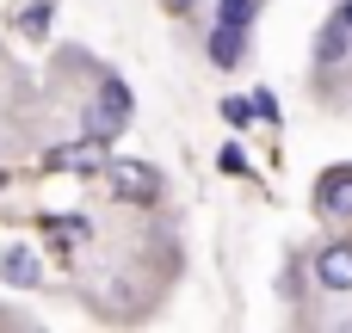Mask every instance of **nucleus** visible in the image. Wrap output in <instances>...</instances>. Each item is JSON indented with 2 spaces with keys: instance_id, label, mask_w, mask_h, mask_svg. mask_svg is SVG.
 Segmentation results:
<instances>
[{
  "instance_id": "nucleus-1",
  "label": "nucleus",
  "mask_w": 352,
  "mask_h": 333,
  "mask_svg": "<svg viewBox=\"0 0 352 333\" xmlns=\"http://www.w3.org/2000/svg\"><path fill=\"white\" fill-rule=\"evenodd\" d=\"M124 124H130V87H124L118 74H99V93H93V105H87V136L111 142Z\"/></svg>"
},
{
  "instance_id": "nucleus-2",
  "label": "nucleus",
  "mask_w": 352,
  "mask_h": 333,
  "mask_svg": "<svg viewBox=\"0 0 352 333\" xmlns=\"http://www.w3.org/2000/svg\"><path fill=\"white\" fill-rule=\"evenodd\" d=\"M105 179H111V198H124V204H155L161 198V173L142 167V161H105Z\"/></svg>"
},
{
  "instance_id": "nucleus-3",
  "label": "nucleus",
  "mask_w": 352,
  "mask_h": 333,
  "mask_svg": "<svg viewBox=\"0 0 352 333\" xmlns=\"http://www.w3.org/2000/svg\"><path fill=\"white\" fill-rule=\"evenodd\" d=\"M316 284L328 290V297H346L352 290V241H328V247H316Z\"/></svg>"
},
{
  "instance_id": "nucleus-4",
  "label": "nucleus",
  "mask_w": 352,
  "mask_h": 333,
  "mask_svg": "<svg viewBox=\"0 0 352 333\" xmlns=\"http://www.w3.org/2000/svg\"><path fill=\"white\" fill-rule=\"evenodd\" d=\"M111 154H105V142L99 136H87V142H68V148H50L43 154V167L50 173H99Z\"/></svg>"
},
{
  "instance_id": "nucleus-5",
  "label": "nucleus",
  "mask_w": 352,
  "mask_h": 333,
  "mask_svg": "<svg viewBox=\"0 0 352 333\" xmlns=\"http://www.w3.org/2000/svg\"><path fill=\"white\" fill-rule=\"evenodd\" d=\"M316 210H322L328 222H346L352 216V167H334V173L316 179Z\"/></svg>"
},
{
  "instance_id": "nucleus-6",
  "label": "nucleus",
  "mask_w": 352,
  "mask_h": 333,
  "mask_svg": "<svg viewBox=\"0 0 352 333\" xmlns=\"http://www.w3.org/2000/svg\"><path fill=\"white\" fill-rule=\"evenodd\" d=\"M0 284H12V290H37V284H43V260H37L31 247H6V253H0Z\"/></svg>"
},
{
  "instance_id": "nucleus-7",
  "label": "nucleus",
  "mask_w": 352,
  "mask_h": 333,
  "mask_svg": "<svg viewBox=\"0 0 352 333\" xmlns=\"http://www.w3.org/2000/svg\"><path fill=\"white\" fill-rule=\"evenodd\" d=\"M346 56H352V25L346 19L322 25V37H316V68H340Z\"/></svg>"
},
{
  "instance_id": "nucleus-8",
  "label": "nucleus",
  "mask_w": 352,
  "mask_h": 333,
  "mask_svg": "<svg viewBox=\"0 0 352 333\" xmlns=\"http://www.w3.org/2000/svg\"><path fill=\"white\" fill-rule=\"evenodd\" d=\"M241 56H248V31H241V25H217V31H210V62H217V68H235Z\"/></svg>"
},
{
  "instance_id": "nucleus-9",
  "label": "nucleus",
  "mask_w": 352,
  "mask_h": 333,
  "mask_svg": "<svg viewBox=\"0 0 352 333\" xmlns=\"http://www.w3.org/2000/svg\"><path fill=\"white\" fill-rule=\"evenodd\" d=\"M254 12H260V0H217V25H254Z\"/></svg>"
},
{
  "instance_id": "nucleus-10",
  "label": "nucleus",
  "mask_w": 352,
  "mask_h": 333,
  "mask_svg": "<svg viewBox=\"0 0 352 333\" xmlns=\"http://www.w3.org/2000/svg\"><path fill=\"white\" fill-rule=\"evenodd\" d=\"M50 12H56V0H37V6H25V12H19L25 37H43V31H50Z\"/></svg>"
},
{
  "instance_id": "nucleus-11",
  "label": "nucleus",
  "mask_w": 352,
  "mask_h": 333,
  "mask_svg": "<svg viewBox=\"0 0 352 333\" xmlns=\"http://www.w3.org/2000/svg\"><path fill=\"white\" fill-rule=\"evenodd\" d=\"M223 117H229V124H248V117H254V99H223Z\"/></svg>"
},
{
  "instance_id": "nucleus-12",
  "label": "nucleus",
  "mask_w": 352,
  "mask_h": 333,
  "mask_svg": "<svg viewBox=\"0 0 352 333\" xmlns=\"http://www.w3.org/2000/svg\"><path fill=\"white\" fill-rule=\"evenodd\" d=\"M248 99H254V117H266V124L278 117V105H272V93H248Z\"/></svg>"
},
{
  "instance_id": "nucleus-13",
  "label": "nucleus",
  "mask_w": 352,
  "mask_h": 333,
  "mask_svg": "<svg viewBox=\"0 0 352 333\" xmlns=\"http://www.w3.org/2000/svg\"><path fill=\"white\" fill-rule=\"evenodd\" d=\"M192 6H198V0H167V12H192Z\"/></svg>"
},
{
  "instance_id": "nucleus-14",
  "label": "nucleus",
  "mask_w": 352,
  "mask_h": 333,
  "mask_svg": "<svg viewBox=\"0 0 352 333\" xmlns=\"http://www.w3.org/2000/svg\"><path fill=\"white\" fill-rule=\"evenodd\" d=\"M340 19H346V25H352V0H346V6H340Z\"/></svg>"
}]
</instances>
